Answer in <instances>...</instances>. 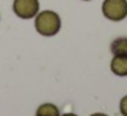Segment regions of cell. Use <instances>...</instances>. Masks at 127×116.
<instances>
[{"mask_svg":"<svg viewBox=\"0 0 127 116\" xmlns=\"http://www.w3.org/2000/svg\"><path fill=\"white\" fill-rule=\"evenodd\" d=\"M34 26L38 34L44 37H53L59 33L62 28V19L58 12L52 10H44L36 15Z\"/></svg>","mask_w":127,"mask_h":116,"instance_id":"1","label":"cell"},{"mask_svg":"<svg viewBox=\"0 0 127 116\" xmlns=\"http://www.w3.org/2000/svg\"><path fill=\"white\" fill-rule=\"evenodd\" d=\"M101 11L107 19L120 22L127 18V0H104Z\"/></svg>","mask_w":127,"mask_h":116,"instance_id":"2","label":"cell"},{"mask_svg":"<svg viewBox=\"0 0 127 116\" xmlns=\"http://www.w3.org/2000/svg\"><path fill=\"white\" fill-rule=\"evenodd\" d=\"M12 11L21 19H32L40 12L38 0H14Z\"/></svg>","mask_w":127,"mask_h":116,"instance_id":"3","label":"cell"},{"mask_svg":"<svg viewBox=\"0 0 127 116\" xmlns=\"http://www.w3.org/2000/svg\"><path fill=\"white\" fill-rule=\"evenodd\" d=\"M111 71L118 77H127V56H113L111 60Z\"/></svg>","mask_w":127,"mask_h":116,"instance_id":"4","label":"cell"},{"mask_svg":"<svg viewBox=\"0 0 127 116\" xmlns=\"http://www.w3.org/2000/svg\"><path fill=\"white\" fill-rule=\"evenodd\" d=\"M111 53L113 56L124 55L127 56V37H118L111 42Z\"/></svg>","mask_w":127,"mask_h":116,"instance_id":"5","label":"cell"},{"mask_svg":"<svg viewBox=\"0 0 127 116\" xmlns=\"http://www.w3.org/2000/svg\"><path fill=\"white\" fill-rule=\"evenodd\" d=\"M36 116H60V111L55 104L47 102V104H42L37 108Z\"/></svg>","mask_w":127,"mask_h":116,"instance_id":"6","label":"cell"},{"mask_svg":"<svg viewBox=\"0 0 127 116\" xmlns=\"http://www.w3.org/2000/svg\"><path fill=\"white\" fill-rule=\"evenodd\" d=\"M119 111H120L122 116H127V96L122 97L120 104H119Z\"/></svg>","mask_w":127,"mask_h":116,"instance_id":"7","label":"cell"},{"mask_svg":"<svg viewBox=\"0 0 127 116\" xmlns=\"http://www.w3.org/2000/svg\"><path fill=\"white\" fill-rule=\"evenodd\" d=\"M90 116H108V115H105V113H92Z\"/></svg>","mask_w":127,"mask_h":116,"instance_id":"8","label":"cell"},{"mask_svg":"<svg viewBox=\"0 0 127 116\" xmlns=\"http://www.w3.org/2000/svg\"><path fill=\"white\" fill-rule=\"evenodd\" d=\"M60 116H77V115H74V113H64V115H60Z\"/></svg>","mask_w":127,"mask_h":116,"instance_id":"9","label":"cell"},{"mask_svg":"<svg viewBox=\"0 0 127 116\" xmlns=\"http://www.w3.org/2000/svg\"><path fill=\"white\" fill-rule=\"evenodd\" d=\"M83 1H90V0H83Z\"/></svg>","mask_w":127,"mask_h":116,"instance_id":"10","label":"cell"}]
</instances>
